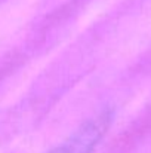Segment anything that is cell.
<instances>
[{
    "label": "cell",
    "mask_w": 151,
    "mask_h": 153,
    "mask_svg": "<svg viewBox=\"0 0 151 153\" xmlns=\"http://www.w3.org/2000/svg\"><path fill=\"white\" fill-rule=\"evenodd\" d=\"M110 113H102L82 125L71 137L65 138L49 153H92L108 129Z\"/></svg>",
    "instance_id": "cell-1"
}]
</instances>
